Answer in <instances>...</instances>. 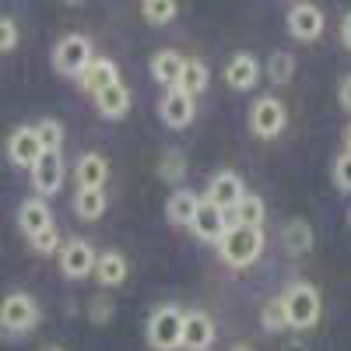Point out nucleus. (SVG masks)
I'll return each mask as SVG.
<instances>
[{
  "mask_svg": "<svg viewBox=\"0 0 351 351\" xmlns=\"http://www.w3.org/2000/svg\"><path fill=\"white\" fill-rule=\"evenodd\" d=\"M39 306L28 291H11V295L0 299V334L4 337H25L39 327Z\"/></svg>",
  "mask_w": 351,
  "mask_h": 351,
  "instance_id": "1",
  "label": "nucleus"
},
{
  "mask_svg": "<svg viewBox=\"0 0 351 351\" xmlns=\"http://www.w3.org/2000/svg\"><path fill=\"white\" fill-rule=\"evenodd\" d=\"M218 253H221V260L228 263V267L243 271V267H250V263L260 260V253H263V232L260 228H243V225H228V232L218 243Z\"/></svg>",
  "mask_w": 351,
  "mask_h": 351,
  "instance_id": "2",
  "label": "nucleus"
},
{
  "mask_svg": "<svg viewBox=\"0 0 351 351\" xmlns=\"http://www.w3.org/2000/svg\"><path fill=\"white\" fill-rule=\"evenodd\" d=\"M281 306H285V319L291 330H313L319 324V291L309 281L288 285V291L281 295Z\"/></svg>",
  "mask_w": 351,
  "mask_h": 351,
  "instance_id": "3",
  "label": "nucleus"
},
{
  "mask_svg": "<svg viewBox=\"0 0 351 351\" xmlns=\"http://www.w3.org/2000/svg\"><path fill=\"white\" fill-rule=\"evenodd\" d=\"M148 344L155 351H180L183 348V309L162 302L148 316Z\"/></svg>",
  "mask_w": 351,
  "mask_h": 351,
  "instance_id": "4",
  "label": "nucleus"
},
{
  "mask_svg": "<svg viewBox=\"0 0 351 351\" xmlns=\"http://www.w3.org/2000/svg\"><path fill=\"white\" fill-rule=\"evenodd\" d=\"M92 60H95V53H92L88 36L71 32V36H64L60 43L53 46V67H56V74H64V77H81Z\"/></svg>",
  "mask_w": 351,
  "mask_h": 351,
  "instance_id": "5",
  "label": "nucleus"
},
{
  "mask_svg": "<svg viewBox=\"0 0 351 351\" xmlns=\"http://www.w3.org/2000/svg\"><path fill=\"white\" fill-rule=\"evenodd\" d=\"M285 123H288V109H285L281 99L263 95V99H256V102L250 106V130H253L260 141H274V137L285 130Z\"/></svg>",
  "mask_w": 351,
  "mask_h": 351,
  "instance_id": "6",
  "label": "nucleus"
},
{
  "mask_svg": "<svg viewBox=\"0 0 351 351\" xmlns=\"http://www.w3.org/2000/svg\"><path fill=\"white\" fill-rule=\"evenodd\" d=\"M324 28H327L324 11H319L316 4H309V0L288 8V32H291V39H299V43H316L319 36H324Z\"/></svg>",
  "mask_w": 351,
  "mask_h": 351,
  "instance_id": "7",
  "label": "nucleus"
},
{
  "mask_svg": "<svg viewBox=\"0 0 351 351\" xmlns=\"http://www.w3.org/2000/svg\"><path fill=\"white\" fill-rule=\"evenodd\" d=\"M215 337H218L215 319L204 309L183 313V351H211Z\"/></svg>",
  "mask_w": 351,
  "mask_h": 351,
  "instance_id": "8",
  "label": "nucleus"
},
{
  "mask_svg": "<svg viewBox=\"0 0 351 351\" xmlns=\"http://www.w3.org/2000/svg\"><path fill=\"white\" fill-rule=\"evenodd\" d=\"M60 271L71 281H81L95 271V250L88 246L84 239H67L60 246Z\"/></svg>",
  "mask_w": 351,
  "mask_h": 351,
  "instance_id": "9",
  "label": "nucleus"
},
{
  "mask_svg": "<svg viewBox=\"0 0 351 351\" xmlns=\"http://www.w3.org/2000/svg\"><path fill=\"white\" fill-rule=\"evenodd\" d=\"M32 172V186L39 197H53L56 190L64 186V162H60V152H43L39 162L28 169Z\"/></svg>",
  "mask_w": 351,
  "mask_h": 351,
  "instance_id": "10",
  "label": "nucleus"
},
{
  "mask_svg": "<svg viewBox=\"0 0 351 351\" xmlns=\"http://www.w3.org/2000/svg\"><path fill=\"white\" fill-rule=\"evenodd\" d=\"M228 215L221 211V208H215V204L211 200H204L200 197V208H197V218H193V236L197 239H204V243H221V236H225V232H228Z\"/></svg>",
  "mask_w": 351,
  "mask_h": 351,
  "instance_id": "11",
  "label": "nucleus"
},
{
  "mask_svg": "<svg viewBox=\"0 0 351 351\" xmlns=\"http://www.w3.org/2000/svg\"><path fill=\"white\" fill-rule=\"evenodd\" d=\"M43 148H39V137H36V127H18L11 137H8V158L11 165L18 169H32L39 162Z\"/></svg>",
  "mask_w": 351,
  "mask_h": 351,
  "instance_id": "12",
  "label": "nucleus"
},
{
  "mask_svg": "<svg viewBox=\"0 0 351 351\" xmlns=\"http://www.w3.org/2000/svg\"><path fill=\"white\" fill-rule=\"evenodd\" d=\"M246 197V186H243V180L236 172H218L215 180H211V186H208V197L204 200H211L215 208H221L225 215L236 208V204Z\"/></svg>",
  "mask_w": 351,
  "mask_h": 351,
  "instance_id": "13",
  "label": "nucleus"
},
{
  "mask_svg": "<svg viewBox=\"0 0 351 351\" xmlns=\"http://www.w3.org/2000/svg\"><path fill=\"white\" fill-rule=\"evenodd\" d=\"M260 81V60L253 53H236L225 67V84L232 88V92H250V88H256Z\"/></svg>",
  "mask_w": 351,
  "mask_h": 351,
  "instance_id": "14",
  "label": "nucleus"
},
{
  "mask_svg": "<svg viewBox=\"0 0 351 351\" xmlns=\"http://www.w3.org/2000/svg\"><path fill=\"white\" fill-rule=\"evenodd\" d=\"M158 116L165 120V127H172V130H183V127H190L193 123V116H197V106H193V99L190 95H183V92H172L162 99V106H158Z\"/></svg>",
  "mask_w": 351,
  "mask_h": 351,
  "instance_id": "15",
  "label": "nucleus"
},
{
  "mask_svg": "<svg viewBox=\"0 0 351 351\" xmlns=\"http://www.w3.org/2000/svg\"><path fill=\"white\" fill-rule=\"evenodd\" d=\"M74 180H77V190H102L106 180H109V162H106V155H99V152L81 155L77 165H74Z\"/></svg>",
  "mask_w": 351,
  "mask_h": 351,
  "instance_id": "16",
  "label": "nucleus"
},
{
  "mask_svg": "<svg viewBox=\"0 0 351 351\" xmlns=\"http://www.w3.org/2000/svg\"><path fill=\"white\" fill-rule=\"evenodd\" d=\"M18 225H21V232H25L28 239H36L39 232L53 228V211H49V204H46L43 197H28V200L21 204V211H18Z\"/></svg>",
  "mask_w": 351,
  "mask_h": 351,
  "instance_id": "17",
  "label": "nucleus"
},
{
  "mask_svg": "<svg viewBox=\"0 0 351 351\" xmlns=\"http://www.w3.org/2000/svg\"><path fill=\"white\" fill-rule=\"evenodd\" d=\"M127 274H130V267H127V256H123L120 250H106V253H99V256H95V278H99V285H102V288H116V285H123V281H127Z\"/></svg>",
  "mask_w": 351,
  "mask_h": 351,
  "instance_id": "18",
  "label": "nucleus"
},
{
  "mask_svg": "<svg viewBox=\"0 0 351 351\" xmlns=\"http://www.w3.org/2000/svg\"><path fill=\"white\" fill-rule=\"evenodd\" d=\"M77 81H81V88H84V92L99 95V92H106L109 84H116V81H120V71H116V64L109 60V56H95V60L88 64V71H84Z\"/></svg>",
  "mask_w": 351,
  "mask_h": 351,
  "instance_id": "19",
  "label": "nucleus"
},
{
  "mask_svg": "<svg viewBox=\"0 0 351 351\" xmlns=\"http://www.w3.org/2000/svg\"><path fill=\"white\" fill-rule=\"evenodd\" d=\"M183 67H186V56H180L176 49H158L152 56V77L165 88H176L183 77Z\"/></svg>",
  "mask_w": 351,
  "mask_h": 351,
  "instance_id": "20",
  "label": "nucleus"
},
{
  "mask_svg": "<svg viewBox=\"0 0 351 351\" xmlns=\"http://www.w3.org/2000/svg\"><path fill=\"white\" fill-rule=\"evenodd\" d=\"M95 109L106 116V120H123L127 109H130V88H127L123 81L109 84L106 92H99V95H95Z\"/></svg>",
  "mask_w": 351,
  "mask_h": 351,
  "instance_id": "21",
  "label": "nucleus"
},
{
  "mask_svg": "<svg viewBox=\"0 0 351 351\" xmlns=\"http://www.w3.org/2000/svg\"><path fill=\"white\" fill-rule=\"evenodd\" d=\"M197 208H200V197L193 193V190H176L172 197H169V204H165V218L172 221V225H193V218H197Z\"/></svg>",
  "mask_w": 351,
  "mask_h": 351,
  "instance_id": "22",
  "label": "nucleus"
},
{
  "mask_svg": "<svg viewBox=\"0 0 351 351\" xmlns=\"http://www.w3.org/2000/svg\"><path fill=\"white\" fill-rule=\"evenodd\" d=\"M232 215V225H243V228H260L263 218H267V208H263V200L256 193H246L236 208L228 211Z\"/></svg>",
  "mask_w": 351,
  "mask_h": 351,
  "instance_id": "23",
  "label": "nucleus"
},
{
  "mask_svg": "<svg viewBox=\"0 0 351 351\" xmlns=\"http://www.w3.org/2000/svg\"><path fill=\"white\" fill-rule=\"evenodd\" d=\"M208 84H211V71H208V64H200V60H186L183 77H180V84H176V92H183V95L197 99L200 92H208Z\"/></svg>",
  "mask_w": 351,
  "mask_h": 351,
  "instance_id": "24",
  "label": "nucleus"
},
{
  "mask_svg": "<svg viewBox=\"0 0 351 351\" xmlns=\"http://www.w3.org/2000/svg\"><path fill=\"white\" fill-rule=\"evenodd\" d=\"M74 211L84 221H95L106 215V190H77L74 193Z\"/></svg>",
  "mask_w": 351,
  "mask_h": 351,
  "instance_id": "25",
  "label": "nucleus"
},
{
  "mask_svg": "<svg viewBox=\"0 0 351 351\" xmlns=\"http://www.w3.org/2000/svg\"><path fill=\"white\" fill-rule=\"evenodd\" d=\"M285 250L288 253H309L313 250V228L302 221V218H295V221H288L285 225Z\"/></svg>",
  "mask_w": 351,
  "mask_h": 351,
  "instance_id": "26",
  "label": "nucleus"
},
{
  "mask_svg": "<svg viewBox=\"0 0 351 351\" xmlns=\"http://www.w3.org/2000/svg\"><path fill=\"white\" fill-rule=\"evenodd\" d=\"M267 77H271L274 84H291V77H295V56L285 53V49L271 53V60H267Z\"/></svg>",
  "mask_w": 351,
  "mask_h": 351,
  "instance_id": "27",
  "label": "nucleus"
},
{
  "mask_svg": "<svg viewBox=\"0 0 351 351\" xmlns=\"http://www.w3.org/2000/svg\"><path fill=\"white\" fill-rule=\"evenodd\" d=\"M176 11H180L176 0H144L141 4V18L148 25H169L176 18Z\"/></svg>",
  "mask_w": 351,
  "mask_h": 351,
  "instance_id": "28",
  "label": "nucleus"
},
{
  "mask_svg": "<svg viewBox=\"0 0 351 351\" xmlns=\"http://www.w3.org/2000/svg\"><path fill=\"white\" fill-rule=\"evenodd\" d=\"M260 324H263V330H267V334H281V330H288V319H285L281 295H278V299H271L267 306H263V313H260Z\"/></svg>",
  "mask_w": 351,
  "mask_h": 351,
  "instance_id": "29",
  "label": "nucleus"
},
{
  "mask_svg": "<svg viewBox=\"0 0 351 351\" xmlns=\"http://www.w3.org/2000/svg\"><path fill=\"white\" fill-rule=\"evenodd\" d=\"M36 137H39V148H43V152H60V144H64V127L56 123V120H39Z\"/></svg>",
  "mask_w": 351,
  "mask_h": 351,
  "instance_id": "30",
  "label": "nucleus"
},
{
  "mask_svg": "<svg viewBox=\"0 0 351 351\" xmlns=\"http://www.w3.org/2000/svg\"><path fill=\"white\" fill-rule=\"evenodd\" d=\"M28 243H32L39 253H46V256H49V253H60V246H64V243H60V228H56V225L46 228V232H39V236L28 239Z\"/></svg>",
  "mask_w": 351,
  "mask_h": 351,
  "instance_id": "31",
  "label": "nucleus"
},
{
  "mask_svg": "<svg viewBox=\"0 0 351 351\" xmlns=\"http://www.w3.org/2000/svg\"><path fill=\"white\" fill-rule=\"evenodd\" d=\"M334 183H337V190L351 193V155L348 152L334 162Z\"/></svg>",
  "mask_w": 351,
  "mask_h": 351,
  "instance_id": "32",
  "label": "nucleus"
},
{
  "mask_svg": "<svg viewBox=\"0 0 351 351\" xmlns=\"http://www.w3.org/2000/svg\"><path fill=\"white\" fill-rule=\"evenodd\" d=\"M183 169H186V158H183L180 152H169V155L162 158V180H180Z\"/></svg>",
  "mask_w": 351,
  "mask_h": 351,
  "instance_id": "33",
  "label": "nucleus"
},
{
  "mask_svg": "<svg viewBox=\"0 0 351 351\" xmlns=\"http://www.w3.org/2000/svg\"><path fill=\"white\" fill-rule=\"evenodd\" d=\"M18 46V25L11 18H0V53H11Z\"/></svg>",
  "mask_w": 351,
  "mask_h": 351,
  "instance_id": "34",
  "label": "nucleus"
},
{
  "mask_svg": "<svg viewBox=\"0 0 351 351\" xmlns=\"http://www.w3.org/2000/svg\"><path fill=\"white\" fill-rule=\"evenodd\" d=\"M337 102H341V109L351 112V74H344L341 84H337Z\"/></svg>",
  "mask_w": 351,
  "mask_h": 351,
  "instance_id": "35",
  "label": "nucleus"
},
{
  "mask_svg": "<svg viewBox=\"0 0 351 351\" xmlns=\"http://www.w3.org/2000/svg\"><path fill=\"white\" fill-rule=\"evenodd\" d=\"M92 319H99V324H106V319H109V302L106 299L92 302Z\"/></svg>",
  "mask_w": 351,
  "mask_h": 351,
  "instance_id": "36",
  "label": "nucleus"
},
{
  "mask_svg": "<svg viewBox=\"0 0 351 351\" xmlns=\"http://www.w3.org/2000/svg\"><path fill=\"white\" fill-rule=\"evenodd\" d=\"M341 43H344V49H351V11L341 18Z\"/></svg>",
  "mask_w": 351,
  "mask_h": 351,
  "instance_id": "37",
  "label": "nucleus"
},
{
  "mask_svg": "<svg viewBox=\"0 0 351 351\" xmlns=\"http://www.w3.org/2000/svg\"><path fill=\"white\" fill-rule=\"evenodd\" d=\"M285 351H309L302 341H291V344H285Z\"/></svg>",
  "mask_w": 351,
  "mask_h": 351,
  "instance_id": "38",
  "label": "nucleus"
},
{
  "mask_svg": "<svg viewBox=\"0 0 351 351\" xmlns=\"http://www.w3.org/2000/svg\"><path fill=\"white\" fill-rule=\"evenodd\" d=\"M344 148H348V155H351V123L344 127Z\"/></svg>",
  "mask_w": 351,
  "mask_h": 351,
  "instance_id": "39",
  "label": "nucleus"
},
{
  "mask_svg": "<svg viewBox=\"0 0 351 351\" xmlns=\"http://www.w3.org/2000/svg\"><path fill=\"white\" fill-rule=\"evenodd\" d=\"M228 351H253V348H250V344H232Z\"/></svg>",
  "mask_w": 351,
  "mask_h": 351,
  "instance_id": "40",
  "label": "nucleus"
},
{
  "mask_svg": "<svg viewBox=\"0 0 351 351\" xmlns=\"http://www.w3.org/2000/svg\"><path fill=\"white\" fill-rule=\"evenodd\" d=\"M43 351H64V348H43Z\"/></svg>",
  "mask_w": 351,
  "mask_h": 351,
  "instance_id": "41",
  "label": "nucleus"
}]
</instances>
